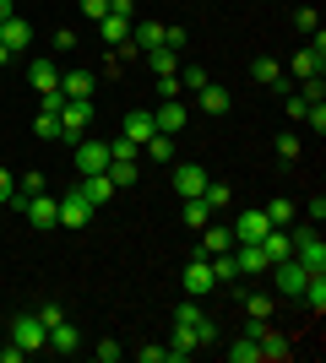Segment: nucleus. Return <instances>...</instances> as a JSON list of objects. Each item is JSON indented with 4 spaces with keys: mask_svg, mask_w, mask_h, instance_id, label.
<instances>
[{
    "mask_svg": "<svg viewBox=\"0 0 326 363\" xmlns=\"http://www.w3.org/2000/svg\"><path fill=\"white\" fill-rule=\"evenodd\" d=\"M288 239H294V260H299L310 277L326 272V239L315 233V228H299V233H288Z\"/></svg>",
    "mask_w": 326,
    "mask_h": 363,
    "instance_id": "nucleus-1",
    "label": "nucleus"
},
{
    "mask_svg": "<svg viewBox=\"0 0 326 363\" xmlns=\"http://www.w3.org/2000/svg\"><path fill=\"white\" fill-rule=\"evenodd\" d=\"M245 309H250V320H266V315H272V298H266V293H250Z\"/></svg>",
    "mask_w": 326,
    "mask_h": 363,
    "instance_id": "nucleus-40",
    "label": "nucleus"
},
{
    "mask_svg": "<svg viewBox=\"0 0 326 363\" xmlns=\"http://www.w3.org/2000/svg\"><path fill=\"white\" fill-rule=\"evenodd\" d=\"M33 136L55 141V136H60V114H44V108H38V120H33Z\"/></svg>",
    "mask_w": 326,
    "mask_h": 363,
    "instance_id": "nucleus-37",
    "label": "nucleus"
},
{
    "mask_svg": "<svg viewBox=\"0 0 326 363\" xmlns=\"http://www.w3.org/2000/svg\"><path fill=\"white\" fill-rule=\"evenodd\" d=\"M77 6H82L87 22H104V16H109V0H77Z\"/></svg>",
    "mask_w": 326,
    "mask_h": 363,
    "instance_id": "nucleus-42",
    "label": "nucleus"
},
{
    "mask_svg": "<svg viewBox=\"0 0 326 363\" xmlns=\"http://www.w3.org/2000/svg\"><path fill=\"white\" fill-rule=\"evenodd\" d=\"M141 363H169V347H136Z\"/></svg>",
    "mask_w": 326,
    "mask_h": 363,
    "instance_id": "nucleus-48",
    "label": "nucleus"
},
{
    "mask_svg": "<svg viewBox=\"0 0 326 363\" xmlns=\"http://www.w3.org/2000/svg\"><path fill=\"white\" fill-rule=\"evenodd\" d=\"M125 44L141 49V55H147V49H158V44H163V22H131V38H125Z\"/></svg>",
    "mask_w": 326,
    "mask_h": 363,
    "instance_id": "nucleus-18",
    "label": "nucleus"
},
{
    "mask_svg": "<svg viewBox=\"0 0 326 363\" xmlns=\"http://www.w3.org/2000/svg\"><path fill=\"white\" fill-rule=\"evenodd\" d=\"M93 87H98L93 71H65L60 76V92H65V98H93Z\"/></svg>",
    "mask_w": 326,
    "mask_h": 363,
    "instance_id": "nucleus-23",
    "label": "nucleus"
},
{
    "mask_svg": "<svg viewBox=\"0 0 326 363\" xmlns=\"http://www.w3.org/2000/svg\"><path fill=\"white\" fill-rule=\"evenodd\" d=\"M22 217H28L33 228H55V223H60V201L49 196V190H38V196H28V206H22Z\"/></svg>",
    "mask_w": 326,
    "mask_h": 363,
    "instance_id": "nucleus-6",
    "label": "nucleus"
},
{
    "mask_svg": "<svg viewBox=\"0 0 326 363\" xmlns=\"http://www.w3.org/2000/svg\"><path fill=\"white\" fill-rule=\"evenodd\" d=\"M44 342H49V331H44V320H38V315H16L11 320V347L44 352Z\"/></svg>",
    "mask_w": 326,
    "mask_h": 363,
    "instance_id": "nucleus-3",
    "label": "nucleus"
},
{
    "mask_svg": "<svg viewBox=\"0 0 326 363\" xmlns=\"http://www.w3.org/2000/svg\"><path fill=\"white\" fill-rule=\"evenodd\" d=\"M174 190H180V201L202 196V190H207V168H196V163H180V168H174Z\"/></svg>",
    "mask_w": 326,
    "mask_h": 363,
    "instance_id": "nucleus-14",
    "label": "nucleus"
},
{
    "mask_svg": "<svg viewBox=\"0 0 326 363\" xmlns=\"http://www.w3.org/2000/svg\"><path fill=\"white\" fill-rule=\"evenodd\" d=\"M250 76H256V82H261V87H278V92H283V65L272 60V55H261V60L250 65Z\"/></svg>",
    "mask_w": 326,
    "mask_h": 363,
    "instance_id": "nucleus-26",
    "label": "nucleus"
},
{
    "mask_svg": "<svg viewBox=\"0 0 326 363\" xmlns=\"http://www.w3.org/2000/svg\"><path fill=\"white\" fill-rule=\"evenodd\" d=\"M44 352H60V358L82 352V331L71 325V320H60V325H49V342H44Z\"/></svg>",
    "mask_w": 326,
    "mask_h": 363,
    "instance_id": "nucleus-9",
    "label": "nucleus"
},
{
    "mask_svg": "<svg viewBox=\"0 0 326 363\" xmlns=\"http://www.w3.org/2000/svg\"><path fill=\"white\" fill-rule=\"evenodd\" d=\"M98 217V206H87V201L71 190V196H60V228H87Z\"/></svg>",
    "mask_w": 326,
    "mask_h": 363,
    "instance_id": "nucleus-12",
    "label": "nucleus"
},
{
    "mask_svg": "<svg viewBox=\"0 0 326 363\" xmlns=\"http://www.w3.org/2000/svg\"><path fill=\"white\" fill-rule=\"evenodd\" d=\"M217 282H212V266H207V255L185 260V298H212Z\"/></svg>",
    "mask_w": 326,
    "mask_h": 363,
    "instance_id": "nucleus-5",
    "label": "nucleus"
},
{
    "mask_svg": "<svg viewBox=\"0 0 326 363\" xmlns=\"http://www.w3.org/2000/svg\"><path fill=\"white\" fill-rule=\"evenodd\" d=\"M120 358H125L120 342H98V363H120Z\"/></svg>",
    "mask_w": 326,
    "mask_h": 363,
    "instance_id": "nucleus-44",
    "label": "nucleus"
},
{
    "mask_svg": "<svg viewBox=\"0 0 326 363\" xmlns=\"http://www.w3.org/2000/svg\"><path fill=\"white\" fill-rule=\"evenodd\" d=\"M207 266H212V282H217V288L239 282V260H234V250H223V255H207Z\"/></svg>",
    "mask_w": 326,
    "mask_h": 363,
    "instance_id": "nucleus-22",
    "label": "nucleus"
},
{
    "mask_svg": "<svg viewBox=\"0 0 326 363\" xmlns=\"http://www.w3.org/2000/svg\"><path fill=\"white\" fill-rule=\"evenodd\" d=\"M202 201H207V206H212V217H217V212H229V201H234V196H229V184H217V179H207Z\"/></svg>",
    "mask_w": 326,
    "mask_h": 363,
    "instance_id": "nucleus-29",
    "label": "nucleus"
},
{
    "mask_svg": "<svg viewBox=\"0 0 326 363\" xmlns=\"http://www.w3.org/2000/svg\"><path fill=\"white\" fill-rule=\"evenodd\" d=\"M109 16H131L136 22V0H109Z\"/></svg>",
    "mask_w": 326,
    "mask_h": 363,
    "instance_id": "nucleus-49",
    "label": "nucleus"
},
{
    "mask_svg": "<svg viewBox=\"0 0 326 363\" xmlns=\"http://www.w3.org/2000/svg\"><path fill=\"white\" fill-rule=\"evenodd\" d=\"M294 28H299V33H321V16H315V6H299V11H294Z\"/></svg>",
    "mask_w": 326,
    "mask_h": 363,
    "instance_id": "nucleus-39",
    "label": "nucleus"
},
{
    "mask_svg": "<svg viewBox=\"0 0 326 363\" xmlns=\"http://www.w3.org/2000/svg\"><path fill=\"white\" fill-rule=\"evenodd\" d=\"M207 223H212V206H207L202 196H190V201H185V228H196V233H202Z\"/></svg>",
    "mask_w": 326,
    "mask_h": 363,
    "instance_id": "nucleus-28",
    "label": "nucleus"
},
{
    "mask_svg": "<svg viewBox=\"0 0 326 363\" xmlns=\"http://www.w3.org/2000/svg\"><path fill=\"white\" fill-rule=\"evenodd\" d=\"M147 65H153V76H158V82H163V76H174V71H180V55L158 44V49H147Z\"/></svg>",
    "mask_w": 326,
    "mask_h": 363,
    "instance_id": "nucleus-25",
    "label": "nucleus"
},
{
    "mask_svg": "<svg viewBox=\"0 0 326 363\" xmlns=\"http://www.w3.org/2000/svg\"><path fill=\"white\" fill-rule=\"evenodd\" d=\"M202 347V336H196V325H174V342H169V363H185L190 352Z\"/></svg>",
    "mask_w": 326,
    "mask_h": 363,
    "instance_id": "nucleus-19",
    "label": "nucleus"
},
{
    "mask_svg": "<svg viewBox=\"0 0 326 363\" xmlns=\"http://www.w3.org/2000/svg\"><path fill=\"white\" fill-rule=\"evenodd\" d=\"M174 82H180V92H202L207 71H202V65H185V71H174Z\"/></svg>",
    "mask_w": 326,
    "mask_h": 363,
    "instance_id": "nucleus-33",
    "label": "nucleus"
},
{
    "mask_svg": "<svg viewBox=\"0 0 326 363\" xmlns=\"http://www.w3.org/2000/svg\"><path fill=\"white\" fill-rule=\"evenodd\" d=\"M16 190H22V196H38V190H49V174L44 168H28V174L16 179Z\"/></svg>",
    "mask_w": 326,
    "mask_h": 363,
    "instance_id": "nucleus-35",
    "label": "nucleus"
},
{
    "mask_svg": "<svg viewBox=\"0 0 326 363\" xmlns=\"http://www.w3.org/2000/svg\"><path fill=\"white\" fill-rule=\"evenodd\" d=\"M87 125H93V98H65L60 104V141H82Z\"/></svg>",
    "mask_w": 326,
    "mask_h": 363,
    "instance_id": "nucleus-2",
    "label": "nucleus"
},
{
    "mask_svg": "<svg viewBox=\"0 0 326 363\" xmlns=\"http://www.w3.org/2000/svg\"><path fill=\"white\" fill-rule=\"evenodd\" d=\"M109 179H114V190H125V184L141 179V168L136 163H109Z\"/></svg>",
    "mask_w": 326,
    "mask_h": 363,
    "instance_id": "nucleus-36",
    "label": "nucleus"
},
{
    "mask_svg": "<svg viewBox=\"0 0 326 363\" xmlns=\"http://www.w3.org/2000/svg\"><path fill=\"white\" fill-rule=\"evenodd\" d=\"M77 196L87 201V206H109V201H114V179H109V174H82Z\"/></svg>",
    "mask_w": 326,
    "mask_h": 363,
    "instance_id": "nucleus-10",
    "label": "nucleus"
},
{
    "mask_svg": "<svg viewBox=\"0 0 326 363\" xmlns=\"http://www.w3.org/2000/svg\"><path fill=\"white\" fill-rule=\"evenodd\" d=\"M163 49H174V55H180V49H185V28H163Z\"/></svg>",
    "mask_w": 326,
    "mask_h": 363,
    "instance_id": "nucleus-47",
    "label": "nucleus"
},
{
    "mask_svg": "<svg viewBox=\"0 0 326 363\" xmlns=\"http://www.w3.org/2000/svg\"><path fill=\"white\" fill-rule=\"evenodd\" d=\"M33 315L44 320V331H49V325H60V320H65V309H60V303H44V309H33Z\"/></svg>",
    "mask_w": 326,
    "mask_h": 363,
    "instance_id": "nucleus-43",
    "label": "nucleus"
},
{
    "mask_svg": "<svg viewBox=\"0 0 326 363\" xmlns=\"http://www.w3.org/2000/svg\"><path fill=\"white\" fill-rule=\"evenodd\" d=\"M321 71H326V38L315 33V44H305V49L294 55V76L305 82V76H321Z\"/></svg>",
    "mask_w": 326,
    "mask_h": 363,
    "instance_id": "nucleus-8",
    "label": "nucleus"
},
{
    "mask_svg": "<svg viewBox=\"0 0 326 363\" xmlns=\"http://www.w3.org/2000/svg\"><path fill=\"white\" fill-rule=\"evenodd\" d=\"M229 363H261V347H256L250 336H239V342L229 347Z\"/></svg>",
    "mask_w": 326,
    "mask_h": 363,
    "instance_id": "nucleus-34",
    "label": "nucleus"
},
{
    "mask_svg": "<svg viewBox=\"0 0 326 363\" xmlns=\"http://www.w3.org/2000/svg\"><path fill=\"white\" fill-rule=\"evenodd\" d=\"M11 190H16V174L6 163H0V206H6V201H11Z\"/></svg>",
    "mask_w": 326,
    "mask_h": 363,
    "instance_id": "nucleus-45",
    "label": "nucleus"
},
{
    "mask_svg": "<svg viewBox=\"0 0 326 363\" xmlns=\"http://www.w3.org/2000/svg\"><path fill=\"white\" fill-rule=\"evenodd\" d=\"M147 157H153V163H174V136H163V130L147 136Z\"/></svg>",
    "mask_w": 326,
    "mask_h": 363,
    "instance_id": "nucleus-30",
    "label": "nucleus"
},
{
    "mask_svg": "<svg viewBox=\"0 0 326 363\" xmlns=\"http://www.w3.org/2000/svg\"><path fill=\"white\" fill-rule=\"evenodd\" d=\"M131 147H147V136H158V120H153V108H131L125 114V130H120Z\"/></svg>",
    "mask_w": 326,
    "mask_h": 363,
    "instance_id": "nucleus-7",
    "label": "nucleus"
},
{
    "mask_svg": "<svg viewBox=\"0 0 326 363\" xmlns=\"http://www.w3.org/2000/svg\"><path fill=\"white\" fill-rule=\"evenodd\" d=\"M0 44L11 49V55H22V49L33 44V22L28 16H6V22H0Z\"/></svg>",
    "mask_w": 326,
    "mask_h": 363,
    "instance_id": "nucleus-11",
    "label": "nucleus"
},
{
    "mask_svg": "<svg viewBox=\"0 0 326 363\" xmlns=\"http://www.w3.org/2000/svg\"><path fill=\"white\" fill-rule=\"evenodd\" d=\"M202 108H207V114H229V92L207 82V87H202Z\"/></svg>",
    "mask_w": 326,
    "mask_h": 363,
    "instance_id": "nucleus-32",
    "label": "nucleus"
},
{
    "mask_svg": "<svg viewBox=\"0 0 326 363\" xmlns=\"http://www.w3.org/2000/svg\"><path fill=\"white\" fill-rule=\"evenodd\" d=\"M28 82H33L38 92H55V87H60V71H55V60H33V65H28Z\"/></svg>",
    "mask_w": 326,
    "mask_h": 363,
    "instance_id": "nucleus-24",
    "label": "nucleus"
},
{
    "mask_svg": "<svg viewBox=\"0 0 326 363\" xmlns=\"http://www.w3.org/2000/svg\"><path fill=\"white\" fill-rule=\"evenodd\" d=\"M299 98H305V104H326V82L321 76H305V82H299Z\"/></svg>",
    "mask_w": 326,
    "mask_h": 363,
    "instance_id": "nucleus-38",
    "label": "nucleus"
},
{
    "mask_svg": "<svg viewBox=\"0 0 326 363\" xmlns=\"http://www.w3.org/2000/svg\"><path fill=\"white\" fill-rule=\"evenodd\" d=\"M305 282H310V272H305V266H299L294 255H288V260H278V288L288 293V298H299V293H305Z\"/></svg>",
    "mask_w": 326,
    "mask_h": 363,
    "instance_id": "nucleus-15",
    "label": "nucleus"
},
{
    "mask_svg": "<svg viewBox=\"0 0 326 363\" xmlns=\"http://www.w3.org/2000/svg\"><path fill=\"white\" fill-rule=\"evenodd\" d=\"M98 33H104V44H125L131 38V16H104V22H93Z\"/></svg>",
    "mask_w": 326,
    "mask_h": 363,
    "instance_id": "nucleus-27",
    "label": "nucleus"
},
{
    "mask_svg": "<svg viewBox=\"0 0 326 363\" xmlns=\"http://www.w3.org/2000/svg\"><path fill=\"white\" fill-rule=\"evenodd\" d=\"M234 260H239V272H272V260H266L261 239H256V244H234Z\"/></svg>",
    "mask_w": 326,
    "mask_h": 363,
    "instance_id": "nucleus-20",
    "label": "nucleus"
},
{
    "mask_svg": "<svg viewBox=\"0 0 326 363\" xmlns=\"http://www.w3.org/2000/svg\"><path fill=\"white\" fill-rule=\"evenodd\" d=\"M223 250H234V228L229 223H207L202 228V255H223Z\"/></svg>",
    "mask_w": 326,
    "mask_h": 363,
    "instance_id": "nucleus-17",
    "label": "nucleus"
},
{
    "mask_svg": "<svg viewBox=\"0 0 326 363\" xmlns=\"http://www.w3.org/2000/svg\"><path fill=\"white\" fill-rule=\"evenodd\" d=\"M261 250H266V260L278 266V260H288V255H294V239H288L283 228H266V233H261Z\"/></svg>",
    "mask_w": 326,
    "mask_h": 363,
    "instance_id": "nucleus-21",
    "label": "nucleus"
},
{
    "mask_svg": "<svg viewBox=\"0 0 326 363\" xmlns=\"http://www.w3.org/2000/svg\"><path fill=\"white\" fill-rule=\"evenodd\" d=\"M6 16H11V0H0V22H6Z\"/></svg>",
    "mask_w": 326,
    "mask_h": 363,
    "instance_id": "nucleus-50",
    "label": "nucleus"
},
{
    "mask_svg": "<svg viewBox=\"0 0 326 363\" xmlns=\"http://www.w3.org/2000/svg\"><path fill=\"white\" fill-rule=\"evenodd\" d=\"M266 228H272V223H266L261 206H256V212H239V217H234V244H256Z\"/></svg>",
    "mask_w": 326,
    "mask_h": 363,
    "instance_id": "nucleus-13",
    "label": "nucleus"
},
{
    "mask_svg": "<svg viewBox=\"0 0 326 363\" xmlns=\"http://www.w3.org/2000/svg\"><path fill=\"white\" fill-rule=\"evenodd\" d=\"M71 49H77V33L60 28V33H55V55H71Z\"/></svg>",
    "mask_w": 326,
    "mask_h": 363,
    "instance_id": "nucleus-46",
    "label": "nucleus"
},
{
    "mask_svg": "<svg viewBox=\"0 0 326 363\" xmlns=\"http://www.w3.org/2000/svg\"><path fill=\"white\" fill-rule=\"evenodd\" d=\"M261 212H266V223H272V228H288V223H294V201H272V206H261Z\"/></svg>",
    "mask_w": 326,
    "mask_h": 363,
    "instance_id": "nucleus-31",
    "label": "nucleus"
},
{
    "mask_svg": "<svg viewBox=\"0 0 326 363\" xmlns=\"http://www.w3.org/2000/svg\"><path fill=\"white\" fill-rule=\"evenodd\" d=\"M278 157H283V163H294V157H299V136H294V130H283V136H278Z\"/></svg>",
    "mask_w": 326,
    "mask_h": 363,
    "instance_id": "nucleus-41",
    "label": "nucleus"
},
{
    "mask_svg": "<svg viewBox=\"0 0 326 363\" xmlns=\"http://www.w3.org/2000/svg\"><path fill=\"white\" fill-rule=\"evenodd\" d=\"M153 120H158V130H163V136H180V130H185V104H180V98H163Z\"/></svg>",
    "mask_w": 326,
    "mask_h": 363,
    "instance_id": "nucleus-16",
    "label": "nucleus"
},
{
    "mask_svg": "<svg viewBox=\"0 0 326 363\" xmlns=\"http://www.w3.org/2000/svg\"><path fill=\"white\" fill-rule=\"evenodd\" d=\"M0 65H11V49H6V44H0Z\"/></svg>",
    "mask_w": 326,
    "mask_h": 363,
    "instance_id": "nucleus-51",
    "label": "nucleus"
},
{
    "mask_svg": "<svg viewBox=\"0 0 326 363\" xmlns=\"http://www.w3.org/2000/svg\"><path fill=\"white\" fill-rule=\"evenodd\" d=\"M109 141H98V136H82L77 141V174H109Z\"/></svg>",
    "mask_w": 326,
    "mask_h": 363,
    "instance_id": "nucleus-4",
    "label": "nucleus"
}]
</instances>
